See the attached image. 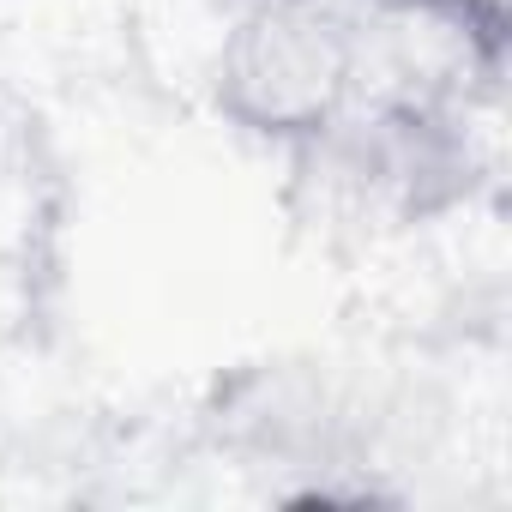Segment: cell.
<instances>
[{
  "mask_svg": "<svg viewBox=\"0 0 512 512\" xmlns=\"http://www.w3.org/2000/svg\"><path fill=\"white\" fill-rule=\"evenodd\" d=\"M362 85V37L338 0H247L229 19L211 97L241 133L308 151L338 133Z\"/></svg>",
  "mask_w": 512,
  "mask_h": 512,
  "instance_id": "obj_1",
  "label": "cell"
}]
</instances>
